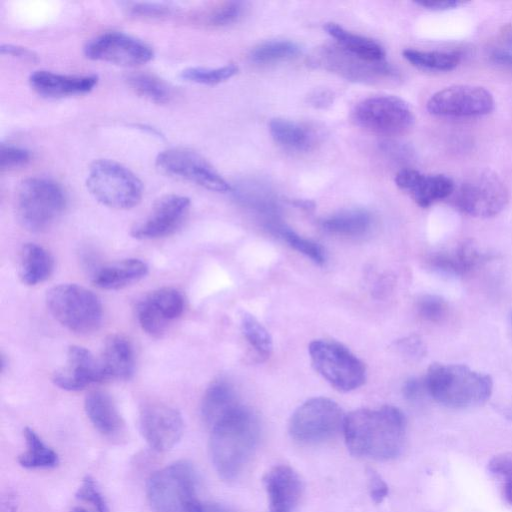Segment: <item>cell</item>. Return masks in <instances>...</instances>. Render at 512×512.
Returning <instances> with one entry per match:
<instances>
[{
    "instance_id": "1",
    "label": "cell",
    "mask_w": 512,
    "mask_h": 512,
    "mask_svg": "<svg viewBox=\"0 0 512 512\" xmlns=\"http://www.w3.org/2000/svg\"><path fill=\"white\" fill-rule=\"evenodd\" d=\"M342 430L352 455L391 460L404 447L406 419L394 406L357 409L345 416Z\"/></svg>"
},
{
    "instance_id": "2",
    "label": "cell",
    "mask_w": 512,
    "mask_h": 512,
    "mask_svg": "<svg viewBox=\"0 0 512 512\" xmlns=\"http://www.w3.org/2000/svg\"><path fill=\"white\" fill-rule=\"evenodd\" d=\"M259 434L256 415L242 405L211 427L210 456L223 480L231 481L242 472L257 446Z\"/></svg>"
},
{
    "instance_id": "3",
    "label": "cell",
    "mask_w": 512,
    "mask_h": 512,
    "mask_svg": "<svg viewBox=\"0 0 512 512\" xmlns=\"http://www.w3.org/2000/svg\"><path fill=\"white\" fill-rule=\"evenodd\" d=\"M424 384L436 402L457 409L485 403L493 390L489 375L461 364H432L427 370Z\"/></svg>"
},
{
    "instance_id": "4",
    "label": "cell",
    "mask_w": 512,
    "mask_h": 512,
    "mask_svg": "<svg viewBox=\"0 0 512 512\" xmlns=\"http://www.w3.org/2000/svg\"><path fill=\"white\" fill-rule=\"evenodd\" d=\"M196 473L186 461H177L152 474L146 494L155 512H201L196 494Z\"/></svg>"
},
{
    "instance_id": "5",
    "label": "cell",
    "mask_w": 512,
    "mask_h": 512,
    "mask_svg": "<svg viewBox=\"0 0 512 512\" xmlns=\"http://www.w3.org/2000/svg\"><path fill=\"white\" fill-rule=\"evenodd\" d=\"M45 301L53 318L72 332L88 334L101 325V302L85 287L71 283L53 286L47 291Z\"/></svg>"
},
{
    "instance_id": "6",
    "label": "cell",
    "mask_w": 512,
    "mask_h": 512,
    "mask_svg": "<svg viewBox=\"0 0 512 512\" xmlns=\"http://www.w3.org/2000/svg\"><path fill=\"white\" fill-rule=\"evenodd\" d=\"M66 207L62 187L45 177H31L17 189L16 209L19 221L31 232L47 230Z\"/></svg>"
},
{
    "instance_id": "7",
    "label": "cell",
    "mask_w": 512,
    "mask_h": 512,
    "mask_svg": "<svg viewBox=\"0 0 512 512\" xmlns=\"http://www.w3.org/2000/svg\"><path fill=\"white\" fill-rule=\"evenodd\" d=\"M86 186L97 201L114 209H130L143 195L140 179L124 165L110 159H98L91 164Z\"/></svg>"
},
{
    "instance_id": "8",
    "label": "cell",
    "mask_w": 512,
    "mask_h": 512,
    "mask_svg": "<svg viewBox=\"0 0 512 512\" xmlns=\"http://www.w3.org/2000/svg\"><path fill=\"white\" fill-rule=\"evenodd\" d=\"M453 204L463 213L476 218H490L507 205L509 194L501 178L490 170H477L455 186Z\"/></svg>"
},
{
    "instance_id": "9",
    "label": "cell",
    "mask_w": 512,
    "mask_h": 512,
    "mask_svg": "<svg viewBox=\"0 0 512 512\" xmlns=\"http://www.w3.org/2000/svg\"><path fill=\"white\" fill-rule=\"evenodd\" d=\"M316 371L340 391H351L365 383L364 364L345 346L330 340H315L309 345Z\"/></svg>"
},
{
    "instance_id": "10",
    "label": "cell",
    "mask_w": 512,
    "mask_h": 512,
    "mask_svg": "<svg viewBox=\"0 0 512 512\" xmlns=\"http://www.w3.org/2000/svg\"><path fill=\"white\" fill-rule=\"evenodd\" d=\"M344 418L341 408L333 400L325 397L312 398L292 414L289 433L299 443L323 442L343 428Z\"/></svg>"
},
{
    "instance_id": "11",
    "label": "cell",
    "mask_w": 512,
    "mask_h": 512,
    "mask_svg": "<svg viewBox=\"0 0 512 512\" xmlns=\"http://www.w3.org/2000/svg\"><path fill=\"white\" fill-rule=\"evenodd\" d=\"M352 118L358 126L383 135L402 134L415 120L410 106L403 99L391 95L363 99L354 107Z\"/></svg>"
},
{
    "instance_id": "12",
    "label": "cell",
    "mask_w": 512,
    "mask_h": 512,
    "mask_svg": "<svg viewBox=\"0 0 512 512\" xmlns=\"http://www.w3.org/2000/svg\"><path fill=\"white\" fill-rule=\"evenodd\" d=\"M156 166L163 173L216 192L231 191L229 183L197 152L170 148L160 152Z\"/></svg>"
},
{
    "instance_id": "13",
    "label": "cell",
    "mask_w": 512,
    "mask_h": 512,
    "mask_svg": "<svg viewBox=\"0 0 512 512\" xmlns=\"http://www.w3.org/2000/svg\"><path fill=\"white\" fill-rule=\"evenodd\" d=\"M494 108L492 94L481 86L454 85L434 93L427 102L430 114L441 117H477Z\"/></svg>"
},
{
    "instance_id": "14",
    "label": "cell",
    "mask_w": 512,
    "mask_h": 512,
    "mask_svg": "<svg viewBox=\"0 0 512 512\" xmlns=\"http://www.w3.org/2000/svg\"><path fill=\"white\" fill-rule=\"evenodd\" d=\"M86 57L121 66H137L150 61L154 52L150 45L132 35L109 31L102 33L84 47Z\"/></svg>"
},
{
    "instance_id": "15",
    "label": "cell",
    "mask_w": 512,
    "mask_h": 512,
    "mask_svg": "<svg viewBox=\"0 0 512 512\" xmlns=\"http://www.w3.org/2000/svg\"><path fill=\"white\" fill-rule=\"evenodd\" d=\"M141 434L151 449L166 452L181 439L184 422L180 412L163 403L144 406L140 412Z\"/></svg>"
},
{
    "instance_id": "16",
    "label": "cell",
    "mask_w": 512,
    "mask_h": 512,
    "mask_svg": "<svg viewBox=\"0 0 512 512\" xmlns=\"http://www.w3.org/2000/svg\"><path fill=\"white\" fill-rule=\"evenodd\" d=\"M184 306L185 300L179 290L164 287L148 293L138 302L136 317L143 331L158 337L181 316Z\"/></svg>"
},
{
    "instance_id": "17",
    "label": "cell",
    "mask_w": 512,
    "mask_h": 512,
    "mask_svg": "<svg viewBox=\"0 0 512 512\" xmlns=\"http://www.w3.org/2000/svg\"><path fill=\"white\" fill-rule=\"evenodd\" d=\"M190 207L189 198L169 194L161 197L149 213L131 228L132 237L157 239L174 233L184 222Z\"/></svg>"
},
{
    "instance_id": "18",
    "label": "cell",
    "mask_w": 512,
    "mask_h": 512,
    "mask_svg": "<svg viewBox=\"0 0 512 512\" xmlns=\"http://www.w3.org/2000/svg\"><path fill=\"white\" fill-rule=\"evenodd\" d=\"M105 380L99 359L85 347L68 348L65 364L54 371L53 383L66 391H80L92 383Z\"/></svg>"
},
{
    "instance_id": "19",
    "label": "cell",
    "mask_w": 512,
    "mask_h": 512,
    "mask_svg": "<svg viewBox=\"0 0 512 512\" xmlns=\"http://www.w3.org/2000/svg\"><path fill=\"white\" fill-rule=\"evenodd\" d=\"M263 483L268 499V512L296 511L304 486L300 475L292 467H272L265 474Z\"/></svg>"
},
{
    "instance_id": "20",
    "label": "cell",
    "mask_w": 512,
    "mask_h": 512,
    "mask_svg": "<svg viewBox=\"0 0 512 512\" xmlns=\"http://www.w3.org/2000/svg\"><path fill=\"white\" fill-rule=\"evenodd\" d=\"M395 183L421 207L451 197L455 189L454 181L446 175H427L410 168L400 170Z\"/></svg>"
},
{
    "instance_id": "21",
    "label": "cell",
    "mask_w": 512,
    "mask_h": 512,
    "mask_svg": "<svg viewBox=\"0 0 512 512\" xmlns=\"http://www.w3.org/2000/svg\"><path fill=\"white\" fill-rule=\"evenodd\" d=\"M316 57L324 68L353 80H375L392 74L391 67L385 61H367L340 46L325 47Z\"/></svg>"
},
{
    "instance_id": "22",
    "label": "cell",
    "mask_w": 512,
    "mask_h": 512,
    "mask_svg": "<svg viewBox=\"0 0 512 512\" xmlns=\"http://www.w3.org/2000/svg\"><path fill=\"white\" fill-rule=\"evenodd\" d=\"M98 82L94 74L67 75L47 70L34 71L29 77L31 87L46 97H67L85 94Z\"/></svg>"
},
{
    "instance_id": "23",
    "label": "cell",
    "mask_w": 512,
    "mask_h": 512,
    "mask_svg": "<svg viewBox=\"0 0 512 512\" xmlns=\"http://www.w3.org/2000/svg\"><path fill=\"white\" fill-rule=\"evenodd\" d=\"M488 255L472 241L434 254L430 259L433 269L448 276H464L487 261Z\"/></svg>"
},
{
    "instance_id": "24",
    "label": "cell",
    "mask_w": 512,
    "mask_h": 512,
    "mask_svg": "<svg viewBox=\"0 0 512 512\" xmlns=\"http://www.w3.org/2000/svg\"><path fill=\"white\" fill-rule=\"evenodd\" d=\"M99 361L105 379L127 380L134 373V351L130 341L122 335L107 337Z\"/></svg>"
},
{
    "instance_id": "25",
    "label": "cell",
    "mask_w": 512,
    "mask_h": 512,
    "mask_svg": "<svg viewBox=\"0 0 512 512\" xmlns=\"http://www.w3.org/2000/svg\"><path fill=\"white\" fill-rule=\"evenodd\" d=\"M148 273L147 264L137 258H127L100 267L92 283L104 290H118L138 282Z\"/></svg>"
},
{
    "instance_id": "26",
    "label": "cell",
    "mask_w": 512,
    "mask_h": 512,
    "mask_svg": "<svg viewBox=\"0 0 512 512\" xmlns=\"http://www.w3.org/2000/svg\"><path fill=\"white\" fill-rule=\"evenodd\" d=\"M84 408L94 428L105 436H114L123 428V420L113 401L103 391L90 392L84 401Z\"/></svg>"
},
{
    "instance_id": "27",
    "label": "cell",
    "mask_w": 512,
    "mask_h": 512,
    "mask_svg": "<svg viewBox=\"0 0 512 512\" xmlns=\"http://www.w3.org/2000/svg\"><path fill=\"white\" fill-rule=\"evenodd\" d=\"M239 405L236 393L230 383L222 379L216 380L209 385L203 395L200 407L201 416L211 428Z\"/></svg>"
},
{
    "instance_id": "28",
    "label": "cell",
    "mask_w": 512,
    "mask_h": 512,
    "mask_svg": "<svg viewBox=\"0 0 512 512\" xmlns=\"http://www.w3.org/2000/svg\"><path fill=\"white\" fill-rule=\"evenodd\" d=\"M54 261L51 254L35 243L23 245L18 263L20 280L29 286L46 281L52 274Z\"/></svg>"
},
{
    "instance_id": "29",
    "label": "cell",
    "mask_w": 512,
    "mask_h": 512,
    "mask_svg": "<svg viewBox=\"0 0 512 512\" xmlns=\"http://www.w3.org/2000/svg\"><path fill=\"white\" fill-rule=\"evenodd\" d=\"M325 30L345 51L367 61H385V50L378 42L349 32L336 23H327Z\"/></svg>"
},
{
    "instance_id": "30",
    "label": "cell",
    "mask_w": 512,
    "mask_h": 512,
    "mask_svg": "<svg viewBox=\"0 0 512 512\" xmlns=\"http://www.w3.org/2000/svg\"><path fill=\"white\" fill-rule=\"evenodd\" d=\"M272 138L282 147L294 151H307L314 144V134L296 121L275 118L269 123Z\"/></svg>"
},
{
    "instance_id": "31",
    "label": "cell",
    "mask_w": 512,
    "mask_h": 512,
    "mask_svg": "<svg viewBox=\"0 0 512 512\" xmlns=\"http://www.w3.org/2000/svg\"><path fill=\"white\" fill-rule=\"evenodd\" d=\"M26 449L17 460L26 469H46L55 467L58 462V454L49 447L32 428L23 430Z\"/></svg>"
},
{
    "instance_id": "32",
    "label": "cell",
    "mask_w": 512,
    "mask_h": 512,
    "mask_svg": "<svg viewBox=\"0 0 512 512\" xmlns=\"http://www.w3.org/2000/svg\"><path fill=\"white\" fill-rule=\"evenodd\" d=\"M371 215L363 209H351L339 212L322 222L323 228L333 234L360 236L371 227Z\"/></svg>"
},
{
    "instance_id": "33",
    "label": "cell",
    "mask_w": 512,
    "mask_h": 512,
    "mask_svg": "<svg viewBox=\"0 0 512 512\" xmlns=\"http://www.w3.org/2000/svg\"><path fill=\"white\" fill-rule=\"evenodd\" d=\"M403 57L415 67L431 71H450L461 60V54L456 51L406 49Z\"/></svg>"
},
{
    "instance_id": "34",
    "label": "cell",
    "mask_w": 512,
    "mask_h": 512,
    "mask_svg": "<svg viewBox=\"0 0 512 512\" xmlns=\"http://www.w3.org/2000/svg\"><path fill=\"white\" fill-rule=\"evenodd\" d=\"M128 86L139 96L155 103L167 102L171 96L168 85L147 72H132L125 78Z\"/></svg>"
},
{
    "instance_id": "35",
    "label": "cell",
    "mask_w": 512,
    "mask_h": 512,
    "mask_svg": "<svg viewBox=\"0 0 512 512\" xmlns=\"http://www.w3.org/2000/svg\"><path fill=\"white\" fill-rule=\"evenodd\" d=\"M300 47L297 43L289 40H271L255 47L250 58L257 64H270L298 55Z\"/></svg>"
},
{
    "instance_id": "36",
    "label": "cell",
    "mask_w": 512,
    "mask_h": 512,
    "mask_svg": "<svg viewBox=\"0 0 512 512\" xmlns=\"http://www.w3.org/2000/svg\"><path fill=\"white\" fill-rule=\"evenodd\" d=\"M241 329L249 344L261 356L267 357L273 349L272 338L266 328L251 314L242 313Z\"/></svg>"
},
{
    "instance_id": "37",
    "label": "cell",
    "mask_w": 512,
    "mask_h": 512,
    "mask_svg": "<svg viewBox=\"0 0 512 512\" xmlns=\"http://www.w3.org/2000/svg\"><path fill=\"white\" fill-rule=\"evenodd\" d=\"M238 72V66L230 63L217 68L189 67L181 71L180 78L185 81L214 85L233 77Z\"/></svg>"
},
{
    "instance_id": "38",
    "label": "cell",
    "mask_w": 512,
    "mask_h": 512,
    "mask_svg": "<svg viewBox=\"0 0 512 512\" xmlns=\"http://www.w3.org/2000/svg\"><path fill=\"white\" fill-rule=\"evenodd\" d=\"M75 505L69 512H108L107 506L96 482L91 477L84 478L77 489Z\"/></svg>"
},
{
    "instance_id": "39",
    "label": "cell",
    "mask_w": 512,
    "mask_h": 512,
    "mask_svg": "<svg viewBox=\"0 0 512 512\" xmlns=\"http://www.w3.org/2000/svg\"><path fill=\"white\" fill-rule=\"evenodd\" d=\"M278 231L293 249L310 258L316 264L322 265L325 263V252L318 243L304 238L285 227L278 228Z\"/></svg>"
},
{
    "instance_id": "40",
    "label": "cell",
    "mask_w": 512,
    "mask_h": 512,
    "mask_svg": "<svg viewBox=\"0 0 512 512\" xmlns=\"http://www.w3.org/2000/svg\"><path fill=\"white\" fill-rule=\"evenodd\" d=\"M243 13V3L226 1L216 4L204 14V21L212 26H226L236 22Z\"/></svg>"
},
{
    "instance_id": "41",
    "label": "cell",
    "mask_w": 512,
    "mask_h": 512,
    "mask_svg": "<svg viewBox=\"0 0 512 512\" xmlns=\"http://www.w3.org/2000/svg\"><path fill=\"white\" fill-rule=\"evenodd\" d=\"M488 55L496 65L512 69V25L496 35L488 48Z\"/></svg>"
},
{
    "instance_id": "42",
    "label": "cell",
    "mask_w": 512,
    "mask_h": 512,
    "mask_svg": "<svg viewBox=\"0 0 512 512\" xmlns=\"http://www.w3.org/2000/svg\"><path fill=\"white\" fill-rule=\"evenodd\" d=\"M418 314L426 321L441 322L448 313V304L437 295H423L417 301Z\"/></svg>"
},
{
    "instance_id": "43",
    "label": "cell",
    "mask_w": 512,
    "mask_h": 512,
    "mask_svg": "<svg viewBox=\"0 0 512 512\" xmlns=\"http://www.w3.org/2000/svg\"><path fill=\"white\" fill-rule=\"evenodd\" d=\"M31 159L30 152L22 147L2 143L0 146V167L2 171L25 166Z\"/></svg>"
},
{
    "instance_id": "44",
    "label": "cell",
    "mask_w": 512,
    "mask_h": 512,
    "mask_svg": "<svg viewBox=\"0 0 512 512\" xmlns=\"http://www.w3.org/2000/svg\"><path fill=\"white\" fill-rule=\"evenodd\" d=\"M126 9L134 16L159 17L171 14L174 7L163 2H130Z\"/></svg>"
},
{
    "instance_id": "45",
    "label": "cell",
    "mask_w": 512,
    "mask_h": 512,
    "mask_svg": "<svg viewBox=\"0 0 512 512\" xmlns=\"http://www.w3.org/2000/svg\"><path fill=\"white\" fill-rule=\"evenodd\" d=\"M488 470L503 482L512 480V452L495 455L488 463Z\"/></svg>"
},
{
    "instance_id": "46",
    "label": "cell",
    "mask_w": 512,
    "mask_h": 512,
    "mask_svg": "<svg viewBox=\"0 0 512 512\" xmlns=\"http://www.w3.org/2000/svg\"><path fill=\"white\" fill-rule=\"evenodd\" d=\"M368 490L372 501L380 504L388 495V486L383 478L374 470L367 471Z\"/></svg>"
},
{
    "instance_id": "47",
    "label": "cell",
    "mask_w": 512,
    "mask_h": 512,
    "mask_svg": "<svg viewBox=\"0 0 512 512\" xmlns=\"http://www.w3.org/2000/svg\"><path fill=\"white\" fill-rule=\"evenodd\" d=\"M424 389V380L421 381L417 378H410L403 385V394L408 400H416L421 396Z\"/></svg>"
},
{
    "instance_id": "48",
    "label": "cell",
    "mask_w": 512,
    "mask_h": 512,
    "mask_svg": "<svg viewBox=\"0 0 512 512\" xmlns=\"http://www.w3.org/2000/svg\"><path fill=\"white\" fill-rule=\"evenodd\" d=\"M0 50L2 54H9L25 60H35L37 57L32 50L13 44H2Z\"/></svg>"
},
{
    "instance_id": "49",
    "label": "cell",
    "mask_w": 512,
    "mask_h": 512,
    "mask_svg": "<svg viewBox=\"0 0 512 512\" xmlns=\"http://www.w3.org/2000/svg\"><path fill=\"white\" fill-rule=\"evenodd\" d=\"M463 3L464 2L458 0H423L416 2V4L432 10L452 9L462 5Z\"/></svg>"
},
{
    "instance_id": "50",
    "label": "cell",
    "mask_w": 512,
    "mask_h": 512,
    "mask_svg": "<svg viewBox=\"0 0 512 512\" xmlns=\"http://www.w3.org/2000/svg\"><path fill=\"white\" fill-rule=\"evenodd\" d=\"M400 348H402L410 356L417 357L423 354V345L418 338L411 337L401 342Z\"/></svg>"
},
{
    "instance_id": "51",
    "label": "cell",
    "mask_w": 512,
    "mask_h": 512,
    "mask_svg": "<svg viewBox=\"0 0 512 512\" xmlns=\"http://www.w3.org/2000/svg\"><path fill=\"white\" fill-rule=\"evenodd\" d=\"M17 508V502L13 495L8 494L2 499L1 512H15Z\"/></svg>"
},
{
    "instance_id": "52",
    "label": "cell",
    "mask_w": 512,
    "mask_h": 512,
    "mask_svg": "<svg viewBox=\"0 0 512 512\" xmlns=\"http://www.w3.org/2000/svg\"><path fill=\"white\" fill-rule=\"evenodd\" d=\"M331 101V95H328L326 92H320L319 94H316L315 96H312L311 102L315 106H325L326 104H329Z\"/></svg>"
},
{
    "instance_id": "53",
    "label": "cell",
    "mask_w": 512,
    "mask_h": 512,
    "mask_svg": "<svg viewBox=\"0 0 512 512\" xmlns=\"http://www.w3.org/2000/svg\"><path fill=\"white\" fill-rule=\"evenodd\" d=\"M201 512H232V511L223 505L210 503V504H203Z\"/></svg>"
},
{
    "instance_id": "54",
    "label": "cell",
    "mask_w": 512,
    "mask_h": 512,
    "mask_svg": "<svg viewBox=\"0 0 512 512\" xmlns=\"http://www.w3.org/2000/svg\"><path fill=\"white\" fill-rule=\"evenodd\" d=\"M502 494L505 501L512 506V480L503 482Z\"/></svg>"
},
{
    "instance_id": "55",
    "label": "cell",
    "mask_w": 512,
    "mask_h": 512,
    "mask_svg": "<svg viewBox=\"0 0 512 512\" xmlns=\"http://www.w3.org/2000/svg\"><path fill=\"white\" fill-rule=\"evenodd\" d=\"M511 322H512V315H511Z\"/></svg>"
},
{
    "instance_id": "56",
    "label": "cell",
    "mask_w": 512,
    "mask_h": 512,
    "mask_svg": "<svg viewBox=\"0 0 512 512\" xmlns=\"http://www.w3.org/2000/svg\"><path fill=\"white\" fill-rule=\"evenodd\" d=\"M511 419H512V414H511Z\"/></svg>"
}]
</instances>
